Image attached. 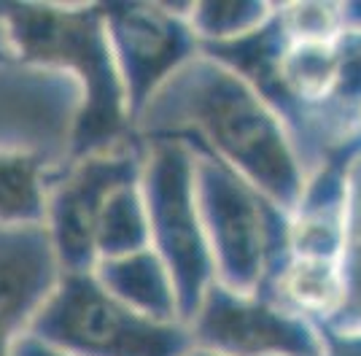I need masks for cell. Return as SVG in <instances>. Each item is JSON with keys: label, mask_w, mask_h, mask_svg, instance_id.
Returning <instances> with one entry per match:
<instances>
[{"label": "cell", "mask_w": 361, "mask_h": 356, "mask_svg": "<svg viewBox=\"0 0 361 356\" xmlns=\"http://www.w3.org/2000/svg\"><path fill=\"white\" fill-rule=\"evenodd\" d=\"M275 14V3L264 0H205L186 3V19L202 49L240 41L264 28Z\"/></svg>", "instance_id": "16"}, {"label": "cell", "mask_w": 361, "mask_h": 356, "mask_svg": "<svg viewBox=\"0 0 361 356\" xmlns=\"http://www.w3.org/2000/svg\"><path fill=\"white\" fill-rule=\"evenodd\" d=\"M192 151L197 203L216 281L235 292L270 297L288 262L291 210L229 165L205 151Z\"/></svg>", "instance_id": "3"}, {"label": "cell", "mask_w": 361, "mask_h": 356, "mask_svg": "<svg viewBox=\"0 0 361 356\" xmlns=\"http://www.w3.org/2000/svg\"><path fill=\"white\" fill-rule=\"evenodd\" d=\"M143 249H149V219L137 178L108 197L94 227V267Z\"/></svg>", "instance_id": "14"}, {"label": "cell", "mask_w": 361, "mask_h": 356, "mask_svg": "<svg viewBox=\"0 0 361 356\" xmlns=\"http://www.w3.org/2000/svg\"><path fill=\"white\" fill-rule=\"evenodd\" d=\"M350 160H329L307 173L300 200L291 208L288 256L340 262Z\"/></svg>", "instance_id": "11"}, {"label": "cell", "mask_w": 361, "mask_h": 356, "mask_svg": "<svg viewBox=\"0 0 361 356\" xmlns=\"http://www.w3.org/2000/svg\"><path fill=\"white\" fill-rule=\"evenodd\" d=\"M143 151L140 189L149 219V249L173 278L180 321L186 324L216 281L197 203L195 151L180 141H151L143 143Z\"/></svg>", "instance_id": "5"}, {"label": "cell", "mask_w": 361, "mask_h": 356, "mask_svg": "<svg viewBox=\"0 0 361 356\" xmlns=\"http://www.w3.org/2000/svg\"><path fill=\"white\" fill-rule=\"evenodd\" d=\"M340 275H343L340 305L321 329L361 332V154H356L348 165L345 232H343V251H340Z\"/></svg>", "instance_id": "15"}, {"label": "cell", "mask_w": 361, "mask_h": 356, "mask_svg": "<svg viewBox=\"0 0 361 356\" xmlns=\"http://www.w3.org/2000/svg\"><path fill=\"white\" fill-rule=\"evenodd\" d=\"M189 356H211V354H202V351H195V348H192V354Z\"/></svg>", "instance_id": "22"}, {"label": "cell", "mask_w": 361, "mask_h": 356, "mask_svg": "<svg viewBox=\"0 0 361 356\" xmlns=\"http://www.w3.org/2000/svg\"><path fill=\"white\" fill-rule=\"evenodd\" d=\"M60 278L44 224L0 227V356H14Z\"/></svg>", "instance_id": "10"}, {"label": "cell", "mask_w": 361, "mask_h": 356, "mask_svg": "<svg viewBox=\"0 0 361 356\" xmlns=\"http://www.w3.org/2000/svg\"><path fill=\"white\" fill-rule=\"evenodd\" d=\"M6 54H11V44H8L6 28H3V22H0V57H6Z\"/></svg>", "instance_id": "21"}, {"label": "cell", "mask_w": 361, "mask_h": 356, "mask_svg": "<svg viewBox=\"0 0 361 356\" xmlns=\"http://www.w3.org/2000/svg\"><path fill=\"white\" fill-rule=\"evenodd\" d=\"M275 22L281 32L294 44L331 41L343 32L340 3H275Z\"/></svg>", "instance_id": "17"}, {"label": "cell", "mask_w": 361, "mask_h": 356, "mask_svg": "<svg viewBox=\"0 0 361 356\" xmlns=\"http://www.w3.org/2000/svg\"><path fill=\"white\" fill-rule=\"evenodd\" d=\"M54 170L27 154H0V227L44 224Z\"/></svg>", "instance_id": "13"}, {"label": "cell", "mask_w": 361, "mask_h": 356, "mask_svg": "<svg viewBox=\"0 0 361 356\" xmlns=\"http://www.w3.org/2000/svg\"><path fill=\"white\" fill-rule=\"evenodd\" d=\"M0 22L14 57L68 76L81 92L73 160L133 138L100 3H3Z\"/></svg>", "instance_id": "2"}, {"label": "cell", "mask_w": 361, "mask_h": 356, "mask_svg": "<svg viewBox=\"0 0 361 356\" xmlns=\"http://www.w3.org/2000/svg\"><path fill=\"white\" fill-rule=\"evenodd\" d=\"M27 335L65 356L192 354L183 321H157L127 308L92 270L62 273Z\"/></svg>", "instance_id": "4"}, {"label": "cell", "mask_w": 361, "mask_h": 356, "mask_svg": "<svg viewBox=\"0 0 361 356\" xmlns=\"http://www.w3.org/2000/svg\"><path fill=\"white\" fill-rule=\"evenodd\" d=\"M81 92L68 76L0 57V154H27L60 170L73 160Z\"/></svg>", "instance_id": "7"}, {"label": "cell", "mask_w": 361, "mask_h": 356, "mask_svg": "<svg viewBox=\"0 0 361 356\" xmlns=\"http://www.w3.org/2000/svg\"><path fill=\"white\" fill-rule=\"evenodd\" d=\"M92 273L127 308L157 321H180L173 278L162 265V259L151 249L100 262Z\"/></svg>", "instance_id": "12"}, {"label": "cell", "mask_w": 361, "mask_h": 356, "mask_svg": "<svg viewBox=\"0 0 361 356\" xmlns=\"http://www.w3.org/2000/svg\"><path fill=\"white\" fill-rule=\"evenodd\" d=\"M103 14L133 121L202 46L189 28L186 3H108Z\"/></svg>", "instance_id": "9"}, {"label": "cell", "mask_w": 361, "mask_h": 356, "mask_svg": "<svg viewBox=\"0 0 361 356\" xmlns=\"http://www.w3.org/2000/svg\"><path fill=\"white\" fill-rule=\"evenodd\" d=\"M137 143L180 141L229 165L291 210L305 167L281 119L238 73L200 52L133 119Z\"/></svg>", "instance_id": "1"}, {"label": "cell", "mask_w": 361, "mask_h": 356, "mask_svg": "<svg viewBox=\"0 0 361 356\" xmlns=\"http://www.w3.org/2000/svg\"><path fill=\"white\" fill-rule=\"evenodd\" d=\"M143 143L135 138L84 154L54 170L46 194L44 230L62 273L94 270V227L108 197L143 173Z\"/></svg>", "instance_id": "6"}, {"label": "cell", "mask_w": 361, "mask_h": 356, "mask_svg": "<svg viewBox=\"0 0 361 356\" xmlns=\"http://www.w3.org/2000/svg\"><path fill=\"white\" fill-rule=\"evenodd\" d=\"M343 8V30L361 32V0H345L340 3Z\"/></svg>", "instance_id": "20"}, {"label": "cell", "mask_w": 361, "mask_h": 356, "mask_svg": "<svg viewBox=\"0 0 361 356\" xmlns=\"http://www.w3.org/2000/svg\"><path fill=\"white\" fill-rule=\"evenodd\" d=\"M321 354L318 356H361V332H334L321 329Z\"/></svg>", "instance_id": "18"}, {"label": "cell", "mask_w": 361, "mask_h": 356, "mask_svg": "<svg viewBox=\"0 0 361 356\" xmlns=\"http://www.w3.org/2000/svg\"><path fill=\"white\" fill-rule=\"evenodd\" d=\"M195 351L211 356H318L316 324L264 295L235 292L213 281L186 319Z\"/></svg>", "instance_id": "8"}, {"label": "cell", "mask_w": 361, "mask_h": 356, "mask_svg": "<svg viewBox=\"0 0 361 356\" xmlns=\"http://www.w3.org/2000/svg\"><path fill=\"white\" fill-rule=\"evenodd\" d=\"M14 356H65V354L49 348L44 343H38L35 338H30V335H25V338L14 345Z\"/></svg>", "instance_id": "19"}]
</instances>
